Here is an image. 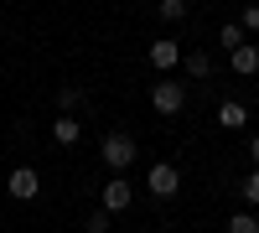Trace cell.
Segmentation results:
<instances>
[{
    "label": "cell",
    "mask_w": 259,
    "mask_h": 233,
    "mask_svg": "<svg viewBox=\"0 0 259 233\" xmlns=\"http://www.w3.org/2000/svg\"><path fill=\"white\" fill-rule=\"evenodd\" d=\"M99 161L109 166L114 176H124L130 166H135V140H130V135H119V130H109V135L99 140Z\"/></svg>",
    "instance_id": "6da1fadb"
},
{
    "label": "cell",
    "mask_w": 259,
    "mask_h": 233,
    "mask_svg": "<svg viewBox=\"0 0 259 233\" xmlns=\"http://www.w3.org/2000/svg\"><path fill=\"white\" fill-rule=\"evenodd\" d=\"M150 109L156 114H182L187 109V83H171V78H161V83H150Z\"/></svg>",
    "instance_id": "7a4b0ae2"
},
{
    "label": "cell",
    "mask_w": 259,
    "mask_h": 233,
    "mask_svg": "<svg viewBox=\"0 0 259 233\" xmlns=\"http://www.w3.org/2000/svg\"><path fill=\"white\" fill-rule=\"evenodd\" d=\"M145 187H150V197H161V202H171L182 192V166H171V161H161V166H150L145 171Z\"/></svg>",
    "instance_id": "3957f363"
},
{
    "label": "cell",
    "mask_w": 259,
    "mask_h": 233,
    "mask_svg": "<svg viewBox=\"0 0 259 233\" xmlns=\"http://www.w3.org/2000/svg\"><path fill=\"white\" fill-rule=\"evenodd\" d=\"M6 192H11L16 202H31V197L41 192V171H36V166H16V171L6 176Z\"/></svg>",
    "instance_id": "277c9868"
},
{
    "label": "cell",
    "mask_w": 259,
    "mask_h": 233,
    "mask_svg": "<svg viewBox=\"0 0 259 233\" xmlns=\"http://www.w3.org/2000/svg\"><path fill=\"white\" fill-rule=\"evenodd\" d=\"M130 202H135V187H130V176H109V181H104V213H124V207Z\"/></svg>",
    "instance_id": "5b68a950"
},
{
    "label": "cell",
    "mask_w": 259,
    "mask_h": 233,
    "mask_svg": "<svg viewBox=\"0 0 259 233\" xmlns=\"http://www.w3.org/2000/svg\"><path fill=\"white\" fill-rule=\"evenodd\" d=\"M177 62H182V47H177V41H150V68H161L166 78H171V68H177Z\"/></svg>",
    "instance_id": "8992f818"
},
{
    "label": "cell",
    "mask_w": 259,
    "mask_h": 233,
    "mask_svg": "<svg viewBox=\"0 0 259 233\" xmlns=\"http://www.w3.org/2000/svg\"><path fill=\"white\" fill-rule=\"evenodd\" d=\"M228 62H233V73H239V78H254V73H259V41H244L239 52H228Z\"/></svg>",
    "instance_id": "52a82bcc"
},
{
    "label": "cell",
    "mask_w": 259,
    "mask_h": 233,
    "mask_svg": "<svg viewBox=\"0 0 259 233\" xmlns=\"http://www.w3.org/2000/svg\"><path fill=\"white\" fill-rule=\"evenodd\" d=\"M78 135H83V119L78 114H57L52 119V140L57 145H78Z\"/></svg>",
    "instance_id": "ba28073f"
},
{
    "label": "cell",
    "mask_w": 259,
    "mask_h": 233,
    "mask_svg": "<svg viewBox=\"0 0 259 233\" xmlns=\"http://www.w3.org/2000/svg\"><path fill=\"white\" fill-rule=\"evenodd\" d=\"M218 124H223V130H244V124H249V109H244L239 99H223V104H218Z\"/></svg>",
    "instance_id": "9c48e42d"
},
{
    "label": "cell",
    "mask_w": 259,
    "mask_h": 233,
    "mask_svg": "<svg viewBox=\"0 0 259 233\" xmlns=\"http://www.w3.org/2000/svg\"><path fill=\"white\" fill-rule=\"evenodd\" d=\"M182 68H187L192 78H212V62H207V47H192V52H182Z\"/></svg>",
    "instance_id": "30bf717a"
},
{
    "label": "cell",
    "mask_w": 259,
    "mask_h": 233,
    "mask_svg": "<svg viewBox=\"0 0 259 233\" xmlns=\"http://www.w3.org/2000/svg\"><path fill=\"white\" fill-rule=\"evenodd\" d=\"M218 41H223V47H228V52H239V47H244V41H249V36H244V26H239V21H228V26L218 31Z\"/></svg>",
    "instance_id": "8fae6325"
},
{
    "label": "cell",
    "mask_w": 259,
    "mask_h": 233,
    "mask_svg": "<svg viewBox=\"0 0 259 233\" xmlns=\"http://www.w3.org/2000/svg\"><path fill=\"white\" fill-rule=\"evenodd\" d=\"M57 104H62V114H73L78 104H83V88H78V83H68V88H57Z\"/></svg>",
    "instance_id": "7c38bea8"
},
{
    "label": "cell",
    "mask_w": 259,
    "mask_h": 233,
    "mask_svg": "<svg viewBox=\"0 0 259 233\" xmlns=\"http://www.w3.org/2000/svg\"><path fill=\"white\" fill-rule=\"evenodd\" d=\"M156 16H161V21H187V0H161Z\"/></svg>",
    "instance_id": "4fadbf2b"
},
{
    "label": "cell",
    "mask_w": 259,
    "mask_h": 233,
    "mask_svg": "<svg viewBox=\"0 0 259 233\" xmlns=\"http://www.w3.org/2000/svg\"><path fill=\"white\" fill-rule=\"evenodd\" d=\"M228 233H259V218L254 213H233L228 218Z\"/></svg>",
    "instance_id": "5bb4252c"
},
{
    "label": "cell",
    "mask_w": 259,
    "mask_h": 233,
    "mask_svg": "<svg viewBox=\"0 0 259 233\" xmlns=\"http://www.w3.org/2000/svg\"><path fill=\"white\" fill-rule=\"evenodd\" d=\"M83 233H109V213H104V207L89 213V218H83Z\"/></svg>",
    "instance_id": "9a60e30c"
},
{
    "label": "cell",
    "mask_w": 259,
    "mask_h": 233,
    "mask_svg": "<svg viewBox=\"0 0 259 233\" xmlns=\"http://www.w3.org/2000/svg\"><path fill=\"white\" fill-rule=\"evenodd\" d=\"M239 26H244V36H259V6H244V16H239Z\"/></svg>",
    "instance_id": "2e32d148"
},
{
    "label": "cell",
    "mask_w": 259,
    "mask_h": 233,
    "mask_svg": "<svg viewBox=\"0 0 259 233\" xmlns=\"http://www.w3.org/2000/svg\"><path fill=\"white\" fill-rule=\"evenodd\" d=\"M244 197L259 207V171H249V176H244Z\"/></svg>",
    "instance_id": "e0dca14e"
},
{
    "label": "cell",
    "mask_w": 259,
    "mask_h": 233,
    "mask_svg": "<svg viewBox=\"0 0 259 233\" xmlns=\"http://www.w3.org/2000/svg\"><path fill=\"white\" fill-rule=\"evenodd\" d=\"M249 161H254V171H259V135H249Z\"/></svg>",
    "instance_id": "ac0fdd59"
}]
</instances>
